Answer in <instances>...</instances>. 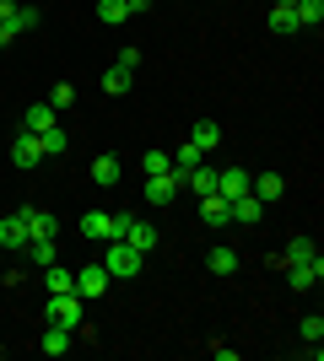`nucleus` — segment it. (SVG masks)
Segmentation results:
<instances>
[{
    "label": "nucleus",
    "instance_id": "nucleus-38",
    "mask_svg": "<svg viewBox=\"0 0 324 361\" xmlns=\"http://www.w3.org/2000/svg\"><path fill=\"white\" fill-rule=\"evenodd\" d=\"M270 6H297V0H270Z\"/></svg>",
    "mask_w": 324,
    "mask_h": 361
},
{
    "label": "nucleus",
    "instance_id": "nucleus-20",
    "mask_svg": "<svg viewBox=\"0 0 324 361\" xmlns=\"http://www.w3.org/2000/svg\"><path fill=\"white\" fill-rule=\"evenodd\" d=\"M200 221L205 226H227L232 216H227V200L222 195H200Z\"/></svg>",
    "mask_w": 324,
    "mask_h": 361
},
{
    "label": "nucleus",
    "instance_id": "nucleus-27",
    "mask_svg": "<svg viewBox=\"0 0 324 361\" xmlns=\"http://www.w3.org/2000/svg\"><path fill=\"white\" fill-rule=\"evenodd\" d=\"M38 146H44V157H65V146H71V140H65L60 124H49L44 135H38Z\"/></svg>",
    "mask_w": 324,
    "mask_h": 361
},
{
    "label": "nucleus",
    "instance_id": "nucleus-23",
    "mask_svg": "<svg viewBox=\"0 0 324 361\" xmlns=\"http://www.w3.org/2000/svg\"><path fill=\"white\" fill-rule=\"evenodd\" d=\"M189 140H195L200 151H216V140H222V124H216V119H200L195 130H189Z\"/></svg>",
    "mask_w": 324,
    "mask_h": 361
},
{
    "label": "nucleus",
    "instance_id": "nucleus-10",
    "mask_svg": "<svg viewBox=\"0 0 324 361\" xmlns=\"http://www.w3.org/2000/svg\"><path fill=\"white\" fill-rule=\"evenodd\" d=\"M248 195L265 200V205H276V200L287 195V178H281V173H254V178H248Z\"/></svg>",
    "mask_w": 324,
    "mask_h": 361
},
{
    "label": "nucleus",
    "instance_id": "nucleus-21",
    "mask_svg": "<svg viewBox=\"0 0 324 361\" xmlns=\"http://www.w3.org/2000/svg\"><path fill=\"white\" fill-rule=\"evenodd\" d=\"M49 124H54V108H49V103H32L28 114H22V130H32V135H44Z\"/></svg>",
    "mask_w": 324,
    "mask_h": 361
},
{
    "label": "nucleus",
    "instance_id": "nucleus-32",
    "mask_svg": "<svg viewBox=\"0 0 324 361\" xmlns=\"http://www.w3.org/2000/svg\"><path fill=\"white\" fill-rule=\"evenodd\" d=\"M297 334H303L308 345H319V340H324V318H319V313H308L303 324H297Z\"/></svg>",
    "mask_w": 324,
    "mask_h": 361
},
{
    "label": "nucleus",
    "instance_id": "nucleus-13",
    "mask_svg": "<svg viewBox=\"0 0 324 361\" xmlns=\"http://www.w3.org/2000/svg\"><path fill=\"white\" fill-rule=\"evenodd\" d=\"M265 211H270V205H265V200H254V195H238V200H227V216H232V221H244V226H254Z\"/></svg>",
    "mask_w": 324,
    "mask_h": 361
},
{
    "label": "nucleus",
    "instance_id": "nucleus-11",
    "mask_svg": "<svg viewBox=\"0 0 324 361\" xmlns=\"http://www.w3.org/2000/svg\"><path fill=\"white\" fill-rule=\"evenodd\" d=\"M173 200H179V178H173V173L146 178V205H157V211H162V205H173Z\"/></svg>",
    "mask_w": 324,
    "mask_h": 361
},
{
    "label": "nucleus",
    "instance_id": "nucleus-3",
    "mask_svg": "<svg viewBox=\"0 0 324 361\" xmlns=\"http://www.w3.org/2000/svg\"><path fill=\"white\" fill-rule=\"evenodd\" d=\"M108 281H114V275H108L103 264H87V270H76V297L81 302H97L108 291Z\"/></svg>",
    "mask_w": 324,
    "mask_h": 361
},
{
    "label": "nucleus",
    "instance_id": "nucleus-22",
    "mask_svg": "<svg viewBox=\"0 0 324 361\" xmlns=\"http://www.w3.org/2000/svg\"><path fill=\"white\" fill-rule=\"evenodd\" d=\"M44 286H49V291H76V270H65L60 259H54V264L44 270Z\"/></svg>",
    "mask_w": 324,
    "mask_h": 361
},
{
    "label": "nucleus",
    "instance_id": "nucleus-9",
    "mask_svg": "<svg viewBox=\"0 0 324 361\" xmlns=\"http://www.w3.org/2000/svg\"><path fill=\"white\" fill-rule=\"evenodd\" d=\"M168 162H173V178L184 183V173H195V167L205 162V151L195 146V140H179V151H168Z\"/></svg>",
    "mask_w": 324,
    "mask_h": 361
},
{
    "label": "nucleus",
    "instance_id": "nucleus-24",
    "mask_svg": "<svg viewBox=\"0 0 324 361\" xmlns=\"http://www.w3.org/2000/svg\"><path fill=\"white\" fill-rule=\"evenodd\" d=\"M292 16H297V27H319L324 22V0H297Z\"/></svg>",
    "mask_w": 324,
    "mask_h": 361
},
{
    "label": "nucleus",
    "instance_id": "nucleus-25",
    "mask_svg": "<svg viewBox=\"0 0 324 361\" xmlns=\"http://www.w3.org/2000/svg\"><path fill=\"white\" fill-rule=\"evenodd\" d=\"M184 183H189V189H195V195H216V167H195V173H184Z\"/></svg>",
    "mask_w": 324,
    "mask_h": 361
},
{
    "label": "nucleus",
    "instance_id": "nucleus-15",
    "mask_svg": "<svg viewBox=\"0 0 324 361\" xmlns=\"http://www.w3.org/2000/svg\"><path fill=\"white\" fill-rule=\"evenodd\" d=\"M238 264H244V259H238V248H227V243H216L211 254H205V270L211 275H232Z\"/></svg>",
    "mask_w": 324,
    "mask_h": 361
},
{
    "label": "nucleus",
    "instance_id": "nucleus-8",
    "mask_svg": "<svg viewBox=\"0 0 324 361\" xmlns=\"http://www.w3.org/2000/svg\"><path fill=\"white\" fill-rule=\"evenodd\" d=\"M248 178H254V173H244V167H216V195L222 200L248 195Z\"/></svg>",
    "mask_w": 324,
    "mask_h": 361
},
{
    "label": "nucleus",
    "instance_id": "nucleus-18",
    "mask_svg": "<svg viewBox=\"0 0 324 361\" xmlns=\"http://www.w3.org/2000/svg\"><path fill=\"white\" fill-rule=\"evenodd\" d=\"M119 157H114V151H103V157H97L92 162V178H97V189H114V183H119Z\"/></svg>",
    "mask_w": 324,
    "mask_h": 361
},
{
    "label": "nucleus",
    "instance_id": "nucleus-29",
    "mask_svg": "<svg viewBox=\"0 0 324 361\" xmlns=\"http://www.w3.org/2000/svg\"><path fill=\"white\" fill-rule=\"evenodd\" d=\"M124 16H130V11H124V0H97V22H103V27H119Z\"/></svg>",
    "mask_w": 324,
    "mask_h": 361
},
{
    "label": "nucleus",
    "instance_id": "nucleus-37",
    "mask_svg": "<svg viewBox=\"0 0 324 361\" xmlns=\"http://www.w3.org/2000/svg\"><path fill=\"white\" fill-rule=\"evenodd\" d=\"M16 38V22H0V44H11Z\"/></svg>",
    "mask_w": 324,
    "mask_h": 361
},
{
    "label": "nucleus",
    "instance_id": "nucleus-28",
    "mask_svg": "<svg viewBox=\"0 0 324 361\" xmlns=\"http://www.w3.org/2000/svg\"><path fill=\"white\" fill-rule=\"evenodd\" d=\"M49 108H54V114H60V108H71L76 103V87H71V81H54V87H49V97H44Z\"/></svg>",
    "mask_w": 324,
    "mask_h": 361
},
{
    "label": "nucleus",
    "instance_id": "nucleus-2",
    "mask_svg": "<svg viewBox=\"0 0 324 361\" xmlns=\"http://www.w3.org/2000/svg\"><path fill=\"white\" fill-rule=\"evenodd\" d=\"M140 259H146L140 248H130L124 238H114V243L103 248V259H97V264H103L114 281H130V275H140Z\"/></svg>",
    "mask_w": 324,
    "mask_h": 361
},
{
    "label": "nucleus",
    "instance_id": "nucleus-34",
    "mask_svg": "<svg viewBox=\"0 0 324 361\" xmlns=\"http://www.w3.org/2000/svg\"><path fill=\"white\" fill-rule=\"evenodd\" d=\"M114 65H124V71H140V49H136V44H124V49H119V60H114Z\"/></svg>",
    "mask_w": 324,
    "mask_h": 361
},
{
    "label": "nucleus",
    "instance_id": "nucleus-19",
    "mask_svg": "<svg viewBox=\"0 0 324 361\" xmlns=\"http://www.w3.org/2000/svg\"><path fill=\"white\" fill-rule=\"evenodd\" d=\"M130 87H136V71H124V65H108L103 71V92L108 97H124Z\"/></svg>",
    "mask_w": 324,
    "mask_h": 361
},
{
    "label": "nucleus",
    "instance_id": "nucleus-31",
    "mask_svg": "<svg viewBox=\"0 0 324 361\" xmlns=\"http://www.w3.org/2000/svg\"><path fill=\"white\" fill-rule=\"evenodd\" d=\"M140 173H146V178H157V173H173L168 151H146V157H140Z\"/></svg>",
    "mask_w": 324,
    "mask_h": 361
},
{
    "label": "nucleus",
    "instance_id": "nucleus-36",
    "mask_svg": "<svg viewBox=\"0 0 324 361\" xmlns=\"http://www.w3.org/2000/svg\"><path fill=\"white\" fill-rule=\"evenodd\" d=\"M0 22H16V0H0Z\"/></svg>",
    "mask_w": 324,
    "mask_h": 361
},
{
    "label": "nucleus",
    "instance_id": "nucleus-1",
    "mask_svg": "<svg viewBox=\"0 0 324 361\" xmlns=\"http://www.w3.org/2000/svg\"><path fill=\"white\" fill-rule=\"evenodd\" d=\"M44 318H49V324H60V329H71V334H81V329H87V302H81L76 291H49Z\"/></svg>",
    "mask_w": 324,
    "mask_h": 361
},
{
    "label": "nucleus",
    "instance_id": "nucleus-17",
    "mask_svg": "<svg viewBox=\"0 0 324 361\" xmlns=\"http://www.w3.org/2000/svg\"><path fill=\"white\" fill-rule=\"evenodd\" d=\"M71 340H76L71 329H60V324H49V329L38 334V350H44V356H65V350H71Z\"/></svg>",
    "mask_w": 324,
    "mask_h": 361
},
{
    "label": "nucleus",
    "instance_id": "nucleus-4",
    "mask_svg": "<svg viewBox=\"0 0 324 361\" xmlns=\"http://www.w3.org/2000/svg\"><path fill=\"white\" fill-rule=\"evenodd\" d=\"M308 259H319V248H313V238H292L281 254H270V264L276 270H287V264H308Z\"/></svg>",
    "mask_w": 324,
    "mask_h": 361
},
{
    "label": "nucleus",
    "instance_id": "nucleus-30",
    "mask_svg": "<svg viewBox=\"0 0 324 361\" xmlns=\"http://www.w3.org/2000/svg\"><path fill=\"white\" fill-rule=\"evenodd\" d=\"M270 32H303L297 16H292V6H270Z\"/></svg>",
    "mask_w": 324,
    "mask_h": 361
},
{
    "label": "nucleus",
    "instance_id": "nucleus-35",
    "mask_svg": "<svg viewBox=\"0 0 324 361\" xmlns=\"http://www.w3.org/2000/svg\"><path fill=\"white\" fill-rule=\"evenodd\" d=\"M152 6H157V0H124V11H130V16H146Z\"/></svg>",
    "mask_w": 324,
    "mask_h": 361
},
{
    "label": "nucleus",
    "instance_id": "nucleus-33",
    "mask_svg": "<svg viewBox=\"0 0 324 361\" xmlns=\"http://www.w3.org/2000/svg\"><path fill=\"white\" fill-rule=\"evenodd\" d=\"M38 22H44V11H38V6H16V32H32Z\"/></svg>",
    "mask_w": 324,
    "mask_h": 361
},
{
    "label": "nucleus",
    "instance_id": "nucleus-16",
    "mask_svg": "<svg viewBox=\"0 0 324 361\" xmlns=\"http://www.w3.org/2000/svg\"><path fill=\"white\" fill-rule=\"evenodd\" d=\"M22 221H28V238H54L60 226H54V216L38 211V205H22Z\"/></svg>",
    "mask_w": 324,
    "mask_h": 361
},
{
    "label": "nucleus",
    "instance_id": "nucleus-7",
    "mask_svg": "<svg viewBox=\"0 0 324 361\" xmlns=\"http://www.w3.org/2000/svg\"><path fill=\"white\" fill-rule=\"evenodd\" d=\"M0 248H6V254H22V248H28V221H22V211L0 216Z\"/></svg>",
    "mask_w": 324,
    "mask_h": 361
},
{
    "label": "nucleus",
    "instance_id": "nucleus-14",
    "mask_svg": "<svg viewBox=\"0 0 324 361\" xmlns=\"http://www.w3.org/2000/svg\"><path fill=\"white\" fill-rule=\"evenodd\" d=\"M81 238L108 243V238H114V211H87V216H81Z\"/></svg>",
    "mask_w": 324,
    "mask_h": 361
},
{
    "label": "nucleus",
    "instance_id": "nucleus-12",
    "mask_svg": "<svg viewBox=\"0 0 324 361\" xmlns=\"http://www.w3.org/2000/svg\"><path fill=\"white\" fill-rule=\"evenodd\" d=\"M124 243H130V248H140V254H152L157 243H162V232H157L152 221H140V216H136V221L124 226Z\"/></svg>",
    "mask_w": 324,
    "mask_h": 361
},
{
    "label": "nucleus",
    "instance_id": "nucleus-26",
    "mask_svg": "<svg viewBox=\"0 0 324 361\" xmlns=\"http://www.w3.org/2000/svg\"><path fill=\"white\" fill-rule=\"evenodd\" d=\"M28 254H32L38 270H49V264H54V238H28Z\"/></svg>",
    "mask_w": 324,
    "mask_h": 361
},
{
    "label": "nucleus",
    "instance_id": "nucleus-5",
    "mask_svg": "<svg viewBox=\"0 0 324 361\" xmlns=\"http://www.w3.org/2000/svg\"><path fill=\"white\" fill-rule=\"evenodd\" d=\"M11 162H16V167H38V162H44V146H38V135H32V130H16Z\"/></svg>",
    "mask_w": 324,
    "mask_h": 361
},
{
    "label": "nucleus",
    "instance_id": "nucleus-6",
    "mask_svg": "<svg viewBox=\"0 0 324 361\" xmlns=\"http://www.w3.org/2000/svg\"><path fill=\"white\" fill-rule=\"evenodd\" d=\"M324 281V259H308V264H287V286L292 291H313Z\"/></svg>",
    "mask_w": 324,
    "mask_h": 361
}]
</instances>
